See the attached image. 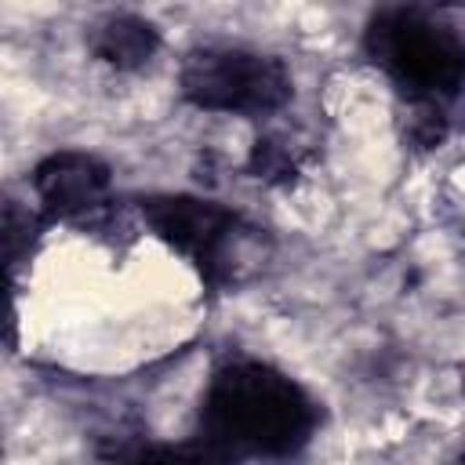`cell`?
Wrapping results in <instances>:
<instances>
[{
    "instance_id": "cell-1",
    "label": "cell",
    "mask_w": 465,
    "mask_h": 465,
    "mask_svg": "<svg viewBox=\"0 0 465 465\" xmlns=\"http://www.w3.org/2000/svg\"><path fill=\"white\" fill-rule=\"evenodd\" d=\"M320 429L312 392L276 363L225 360L200 396V436L232 461H291Z\"/></svg>"
},
{
    "instance_id": "cell-2",
    "label": "cell",
    "mask_w": 465,
    "mask_h": 465,
    "mask_svg": "<svg viewBox=\"0 0 465 465\" xmlns=\"http://www.w3.org/2000/svg\"><path fill=\"white\" fill-rule=\"evenodd\" d=\"M371 62L414 102L436 105L465 87V11L381 7L363 29Z\"/></svg>"
},
{
    "instance_id": "cell-3",
    "label": "cell",
    "mask_w": 465,
    "mask_h": 465,
    "mask_svg": "<svg viewBox=\"0 0 465 465\" xmlns=\"http://www.w3.org/2000/svg\"><path fill=\"white\" fill-rule=\"evenodd\" d=\"M182 98L222 116H272L291 98V73L276 54L243 44H200L178 69Z\"/></svg>"
},
{
    "instance_id": "cell-4",
    "label": "cell",
    "mask_w": 465,
    "mask_h": 465,
    "mask_svg": "<svg viewBox=\"0 0 465 465\" xmlns=\"http://www.w3.org/2000/svg\"><path fill=\"white\" fill-rule=\"evenodd\" d=\"M142 218L171 251L185 254L211 280H240L247 258V232L240 214L225 203L167 193L142 200Z\"/></svg>"
},
{
    "instance_id": "cell-5",
    "label": "cell",
    "mask_w": 465,
    "mask_h": 465,
    "mask_svg": "<svg viewBox=\"0 0 465 465\" xmlns=\"http://www.w3.org/2000/svg\"><path fill=\"white\" fill-rule=\"evenodd\" d=\"M33 189L51 214L76 218V214L102 207L105 189H109V171L94 156L65 149V153L47 156L33 171Z\"/></svg>"
},
{
    "instance_id": "cell-6",
    "label": "cell",
    "mask_w": 465,
    "mask_h": 465,
    "mask_svg": "<svg viewBox=\"0 0 465 465\" xmlns=\"http://www.w3.org/2000/svg\"><path fill=\"white\" fill-rule=\"evenodd\" d=\"M156 47H160L156 29L138 15H109L91 29V51L116 69L145 65L156 54Z\"/></svg>"
},
{
    "instance_id": "cell-7",
    "label": "cell",
    "mask_w": 465,
    "mask_h": 465,
    "mask_svg": "<svg viewBox=\"0 0 465 465\" xmlns=\"http://www.w3.org/2000/svg\"><path fill=\"white\" fill-rule=\"evenodd\" d=\"M124 465H240V461H232L225 450H218L211 440L196 432L174 443H142L124 458Z\"/></svg>"
},
{
    "instance_id": "cell-8",
    "label": "cell",
    "mask_w": 465,
    "mask_h": 465,
    "mask_svg": "<svg viewBox=\"0 0 465 465\" xmlns=\"http://www.w3.org/2000/svg\"><path fill=\"white\" fill-rule=\"evenodd\" d=\"M458 465H465V454H461V458H458Z\"/></svg>"
}]
</instances>
